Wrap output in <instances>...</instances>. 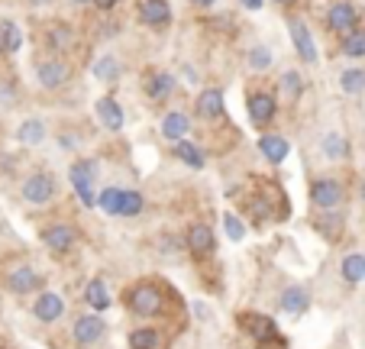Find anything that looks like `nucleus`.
Masks as SVG:
<instances>
[{
    "mask_svg": "<svg viewBox=\"0 0 365 349\" xmlns=\"http://www.w3.org/2000/svg\"><path fill=\"white\" fill-rule=\"evenodd\" d=\"M259 152H262L272 165H282L291 152V143L284 136H278V133H265V136H259Z\"/></svg>",
    "mask_w": 365,
    "mask_h": 349,
    "instance_id": "a878e982",
    "label": "nucleus"
},
{
    "mask_svg": "<svg viewBox=\"0 0 365 349\" xmlns=\"http://www.w3.org/2000/svg\"><path fill=\"white\" fill-rule=\"evenodd\" d=\"M94 4H97L101 10H113V7H117V0H94Z\"/></svg>",
    "mask_w": 365,
    "mask_h": 349,
    "instance_id": "79ce46f5",
    "label": "nucleus"
},
{
    "mask_svg": "<svg viewBox=\"0 0 365 349\" xmlns=\"http://www.w3.org/2000/svg\"><path fill=\"white\" fill-rule=\"evenodd\" d=\"M0 52H4V39H0Z\"/></svg>",
    "mask_w": 365,
    "mask_h": 349,
    "instance_id": "49530a36",
    "label": "nucleus"
},
{
    "mask_svg": "<svg viewBox=\"0 0 365 349\" xmlns=\"http://www.w3.org/2000/svg\"><path fill=\"white\" fill-rule=\"evenodd\" d=\"M223 233H227L230 243H242V240H246V223H242L240 213H223Z\"/></svg>",
    "mask_w": 365,
    "mask_h": 349,
    "instance_id": "e433bc0d",
    "label": "nucleus"
},
{
    "mask_svg": "<svg viewBox=\"0 0 365 349\" xmlns=\"http://www.w3.org/2000/svg\"><path fill=\"white\" fill-rule=\"evenodd\" d=\"M175 156H178L181 165H187V168L200 171L207 165V156L200 152V146H194L191 139H181V143H175Z\"/></svg>",
    "mask_w": 365,
    "mask_h": 349,
    "instance_id": "c756f323",
    "label": "nucleus"
},
{
    "mask_svg": "<svg viewBox=\"0 0 365 349\" xmlns=\"http://www.w3.org/2000/svg\"><path fill=\"white\" fill-rule=\"evenodd\" d=\"M185 249H187V256H191L194 262L214 259V253H217V233H214V226L204 223V220H194V223L185 230Z\"/></svg>",
    "mask_w": 365,
    "mask_h": 349,
    "instance_id": "423d86ee",
    "label": "nucleus"
},
{
    "mask_svg": "<svg viewBox=\"0 0 365 349\" xmlns=\"http://www.w3.org/2000/svg\"><path fill=\"white\" fill-rule=\"evenodd\" d=\"M346 198V185L339 178H310L307 185V201L314 211H343Z\"/></svg>",
    "mask_w": 365,
    "mask_h": 349,
    "instance_id": "20e7f679",
    "label": "nucleus"
},
{
    "mask_svg": "<svg viewBox=\"0 0 365 349\" xmlns=\"http://www.w3.org/2000/svg\"><path fill=\"white\" fill-rule=\"evenodd\" d=\"M172 298H175V291L159 278H139L123 288V308L133 317H145V320L165 317Z\"/></svg>",
    "mask_w": 365,
    "mask_h": 349,
    "instance_id": "f257e3e1",
    "label": "nucleus"
},
{
    "mask_svg": "<svg viewBox=\"0 0 365 349\" xmlns=\"http://www.w3.org/2000/svg\"><path fill=\"white\" fill-rule=\"evenodd\" d=\"M139 20L152 29H162L172 23V7H168V0H143L139 4Z\"/></svg>",
    "mask_w": 365,
    "mask_h": 349,
    "instance_id": "412c9836",
    "label": "nucleus"
},
{
    "mask_svg": "<svg viewBox=\"0 0 365 349\" xmlns=\"http://www.w3.org/2000/svg\"><path fill=\"white\" fill-rule=\"evenodd\" d=\"M194 113L204 120V123H214L223 116V91L220 88H204L194 101Z\"/></svg>",
    "mask_w": 365,
    "mask_h": 349,
    "instance_id": "f3484780",
    "label": "nucleus"
},
{
    "mask_svg": "<svg viewBox=\"0 0 365 349\" xmlns=\"http://www.w3.org/2000/svg\"><path fill=\"white\" fill-rule=\"evenodd\" d=\"M172 94H175V78L168 75V71H155V75L145 78V97H149V101L162 103Z\"/></svg>",
    "mask_w": 365,
    "mask_h": 349,
    "instance_id": "bb28decb",
    "label": "nucleus"
},
{
    "mask_svg": "<svg viewBox=\"0 0 365 349\" xmlns=\"http://www.w3.org/2000/svg\"><path fill=\"white\" fill-rule=\"evenodd\" d=\"M249 123L255 126V130H269L272 123H275V116H278V103L275 97L269 94V91H259V94H249Z\"/></svg>",
    "mask_w": 365,
    "mask_h": 349,
    "instance_id": "f8f14e48",
    "label": "nucleus"
},
{
    "mask_svg": "<svg viewBox=\"0 0 365 349\" xmlns=\"http://www.w3.org/2000/svg\"><path fill=\"white\" fill-rule=\"evenodd\" d=\"M339 52H343L346 59H365V29H356V33L343 36Z\"/></svg>",
    "mask_w": 365,
    "mask_h": 349,
    "instance_id": "c9c22d12",
    "label": "nucleus"
},
{
    "mask_svg": "<svg viewBox=\"0 0 365 349\" xmlns=\"http://www.w3.org/2000/svg\"><path fill=\"white\" fill-rule=\"evenodd\" d=\"M126 346L130 349H168V336L159 327H133L126 333Z\"/></svg>",
    "mask_w": 365,
    "mask_h": 349,
    "instance_id": "6ab92c4d",
    "label": "nucleus"
},
{
    "mask_svg": "<svg viewBox=\"0 0 365 349\" xmlns=\"http://www.w3.org/2000/svg\"><path fill=\"white\" fill-rule=\"evenodd\" d=\"M84 304H88L94 314H107V310H110V304H113L107 281H103V278H91L88 285H84Z\"/></svg>",
    "mask_w": 365,
    "mask_h": 349,
    "instance_id": "5701e85b",
    "label": "nucleus"
},
{
    "mask_svg": "<svg viewBox=\"0 0 365 349\" xmlns=\"http://www.w3.org/2000/svg\"><path fill=\"white\" fill-rule=\"evenodd\" d=\"M194 4H197V7H214L217 0H194Z\"/></svg>",
    "mask_w": 365,
    "mask_h": 349,
    "instance_id": "37998d69",
    "label": "nucleus"
},
{
    "mask_svg": "<svg viewBox=\"0 0 365 349\" xmlns=\"http://www.w3.org/2000/svg\"><path fill=\"white\" fill-rule=\"evenodd\" d=\"M78 143H81V139L75 136V133H62V136H58V146H62V149H78Z\"/></svg>",
    "mask_w": 365,
    "mask_h": 349,
    "instance_id": "ea45409f",
    "label": "nucleus"
},
{
    "mask_svg": "<svg viewBox=\"0 0 365 349\" xmlns=\"http://www.w3.org/2000/svg\"><path fill=\"white\" fill-rule=\"evenodd\" d=\"M310 226H314L327 243H336V240H343V233H346V213L343 211H317L310 217Z\"/></svg>",
    "mask_w": 365,
    "mask_h": 349,
    "instance_id": "4468645a",
    "label": "nucleus"
},
{
    "mask_svg": "<svg viewBox=\"0 0 365 349\" xmlns=\"http://www.w3.org/2000/svg\"><path fill=\"white\" fill-rule=\"evenodd\" d=\"M42 285H46L42 272L36 265H29V262H20V265H14L7 272V291H10V295H16V298L39 295Z\"/></svg>",
    "mask_w": 365,
    "mask_h": 349,
    "instance_id": "9d476101",
    "label": "nucleus"
},
{
    "mask_svg": "<svg viewBox=\"0 0 365 349\" xmlns=\"http://www.w3.org/2000/svg\"><path fill=\"white\" fill-rule=\"evenodd\" d=\"M246 213L252 217V226L259 230V226H265V223H272V220H282V217H288V207H282L275 201V194L269 191V188H262L259 185V191H252V198H249V204H246Z\"/></svg>",
    "mask_w": 365,
    "mask_h": 349,
    "instance_id": "6e6552de",
    "label": "nucleus"
},
{
    "mask_svg": "<svg viewBox=\"0 0 365 349\" xmlns=\"http://www.w3.org/2000/svg\"><path fill=\"white\" fill-rule=\"evenodd\" d=\"M36 81H39V88H46V91L65 88V84L71 81L68 62H62V59H46V62H39L36 65Z\"/></svg>",
    "mask_w": 365,
    "mask_h": 349,
    "instance_id": "ddd939ff",
    "label": "nucleus"
},
{
    "mask_svg": "<svg viewBox=\"0 0 365 349\" xmlns=\"http://www.w3.org/2000/svg\"><path fill=\"white\" fill-rule=\"evenodd\" d=\"M278 88H282V94H284V101H301V94H304V78H301V71H294V69H288L282 78H278Z\"/></svg>",
    "mask_w": 365,
    "mask_h": 349,
    "instance_id": "2f4dec72",
    "label": "nucleus"
},
{
    "mask_svg": "<svg viewBox=\"0 0 365 349\" xmlns=\"http://www.w3.org/2000/svg\"><path fill=\"white\" fill-rule=\"evenodd\" d=\"M310 301H314V295H310L307 285H288L282 295H278V308L288 317H304L310 310Z\"/></svg>",
    "mask_w": 365,
    "mask_h": 349,
    "instance_id": "2eb2a0df",
    "label": "nucleus"
},
{
    "mask_svg": "<svg viewBox=\"0 0 365 349\" xmlns=\"http://www.w3.org/2000/svg\"><path fill=\"white\" fill-rule=\"evenodd\" d=\"M339 88H343V94L359 97L365 91V71L362 69H346L343 75H339Z\"/></svg>",
    "mask_w": 365,
    "mask_h": 349,
    "instance_id": "473e14b6",
    "label": "nucleus"
},
{
    "mask_svg": "<svg viewBox=\"0 0 365 349\" xmlns=\"http://www.w3.org/2000/svg\"><path fill=\"white\" fill-rule=\"evenodd\" d=\"M107 340V320H103L101 314H94V310H88V314H78L75 323H71V343H75L78 349H94L97 343Z\"/></svg>",
    "mask_w": 365,
    "mask_h": 349,
    "instance_id": "0eeeda50",
    "label": "nucleus"
},
{
    "mask_svg": "<svg viewBox=\"0 0 365 349\" xmlns=\"http://www.w3.org/2000/svg\"><path fill=\"white\" fill-rule=\"evenodd\" d=\"M97 178H101V162H97V158H75V162H71L68 181L84 207H97V198H101Z\"/></svg>",
    "mask_w": 365,
    "mask_h": 349,
    "instance_id": "7ed1b4c3",
    "label": "nucleus"
},
{
    "mask_svg": "<svg viewBox=\"0 0 365 349\" xmlns=\"http://www.w3.org/2000/svg\"><path fill=\"white\" fill-rule=\"evenodd\" d=\"M145 211V198L143 191H136V188H126L123 191V207H120V217H143Z\"/></svg>",
    "mask_w": 365,
    "mask_h": 349,
    "instance_id": "72a5a7b5",
    "label": "nucleus"
},
{
    "mask_svg": "<svg viewBox=\"0 0 365 349\" xmlns=\"http://www.w3.org/2000/svg\"><path fill=\"white\" fill-rule=\"evenodd\" d=\"M291 42H294L297 55H301V62L307 65H317V42H314V36H310V26L301 20H291Z\"/></svg>",
    "mask_w": 365,
    "mask_h": 349,
    "instance_id": "a211bd4d",
    "label": "nucleus"
},
{
    "mask_svg": "<svg viewBox=\"0 0 365 349\" xmlns=\"http://www.w3.org/2000/svg\"><path fill=\"white\" fill-rule=\"evenodd\" d=\"M320 152H324V158H330V162H346V158H349V139H346V133H339V130L324 133Z\"/></svg>",
    "mask_w": 365,
    "mask_h": 349,
    "instance_id": "393cba45",
    "label": "nucleus"
},
{
    "mask_svg": "<svg viewBox=\"0 0 365 349\" xmlns=\"http://www.w3.org/2000/svg\"><path fill=\"white\" fill-rule=\"evenodd\" d=\"M33 317L39 323H46V327L58 323L65 317V298L58 295V291H52V288H42L33 301Z\"/></svg>",
    "mask_w": 365,
    "mask_h": 349,
    "instance_id": "9b49d317",
    "label": "nucleus"
},
{
    "mask_svg": "<svg viewBox=\"0 0 365 349\" xmlns=\"http://www.w3.org/2000/svg\"><path fill=\"white\" fill-rule=\"evenodd\" d=\"M240 4H242V7H246V10H262V4H265V0H240Z\"/></svg>",
    "mask_w": 365,
    "mask_h": 349,
    "instance_id": "a19ab883",
    "label": "nucleus"
},
{
    "mask_svg": "<svg viewBox=\"0 0 365 349\" xmlns=\"http://www.w3.org/2000/svg\"><path fill=\"white\" fill-rule=\"evenodd\" d=\"M123 191H126V188H120V185H107L101 191V198H97V207H101L107 217H120V207H123Z\"/></svg>",
    "mask_w": 365,
    "mask_h": 349,
    "instance_id": "7c9ffc66",
    "label": "nucleus"
},
{
    "mask_svg": "<svg viewBox=\"0 0 365 349\" xmlns=\"http://www.w3.org/2000/svg\"><path fill=\"white\" fill-rule=\"evenodd\" d=\"M20 198L33 207H46L58 198V178L52 171H33L20 185Z\"/></svg>",
    "mask_w": 365,
    "mask_h": 349,
    "instance_id": "39448f33",
    "label": "nucleus"
},
{
    "mask_svg": "<svg viewBox=\"0 0 365 349\" xmlns=\"http://www.w3.org/2000/svg\"><path fill=\"white\" fill-rule=\"evenodd\" d=\"M46 46L52 49V52H68V49H75V29H71L68 23H52V26L46 29Z\"/></svg>",
    "mask_w": 365,
    "mask_h": 349,
    "instance_id": "cd10ccee",
    "label": "nucleus"
},
{
    "mask_svg": "<svg viewBox=\"0 0 365 349\" xmlns=\"http://www.w3.org/2000/svg\"><path fill=\"white\" fill-rule=\"evenodd\" d=\"M327 23H330V29L349 36L359 29V10L352 7L349 0H336V4H330V10H327Z\"/></svg>",
    "mask_w": 365,
    "mask_h": 349,
    "instance_id": "dca6fc26",
    "label": "nucleus"
},
{
    "mask_svg": "<svg viewBox=\"0 0 365 349\" xmlns=\"http://www.w3.org/2000/svg\"><path fill=\"white\" fill-rule=\"evenodd\" d=\"M0 349H10V346H0Z\"/></svg>",
    "mask_w": 365,
    "mask_h": 349,
    "instance_id": "de8ad7c7",
    "label": "nucleus"
},
{
    "mask_svg": "<svg viewBox=\"0 0 365 349\" xmlns=\"http://www.w3.org/2000/svg\"><path fill=\"white\" fill-rule=\"evenodd\" d=\"M236 323H240V330L249 336V343L255 349H288V340L282 336L275 317L259 314V310H242L236 317Z\"/></svg>",
    "mask_w": 365,
    "mask_h": 349,
    "instance_id": "f03ea898",
    "label": "nucleus"
},
{
    "mask_svg": "<svg viewBox=\"0 0 365 349\" xmlns=\"http://www.w3.org/2000/svg\"><path fill=\"white\" fill-rule=\"evenodd\" d=\"M71 4H94V0H71Z\"/></svg>",
    "mask_w": 365,
    "mask_h": 349,
    "instance_id": "a18cd8bd",
    "label": "nucleus"
},
{
    "mask_svg": "<svg viewBox=\"0 0 365 349\" xmlns=\"http://www.w3.org/2000/svg\"><path fill=\"white\" fill-rule=\"evenodd\" d=\"M39 240L52 256H68V253H75L78 249L81 233H78L71 223H48V226H42Z\"/></svg>",
    "mask_w": 365,
    "mask_h": 349,
    "instance_id": "1a4fd4ad",
    "label": "nucleus"
},
{
    "mask_svg": "<svg viewBox=\"0 0 365 349\" xmlns=\"http://www.w3.org/2000/svg\"><path fill=\"white\" fill-rule=\"evenodd\" d=\"M272 62H275V55H272L269 46H255L249 49V69L252 71H269Z\"/></svg>",
    "mask_w": 365,
    "mask_h": 349,
    "instance_id": "4c0bfd02",
    "label": "nucleus"
},
{
    "mask_svg": "<svg viewBox=\"0 0 365 349\" xmlns=\"http://www.w3.org/2000/svg\"><path fill=\"white\" fill-rule=\"evenodd\" d=\"M278 7H291V4H294V0H275Z\"/></svg>",
    "mask_w": 365,
    "mask_h": 349,
    "instance_id": "c03bdc74",
    "label": "nucleus"
},
{
    "mask_svg": "<svg viewBox=\"0 0 365 349\" xmlns=\"http://www.w3.org/2000/svg\"><path fill=\"white\" fill-rule=\"evenodd\" d=\"M0 39H4V49H7V52H16V49L23 46L20 26H16L14 20H4V23H0Z\"/></svg>",
    "mask_w": 365,
    "mask_h": 349,
    "instance_id": "58836bf2",
    "label": "nucleus"
},
{
    "mask_svg": "<svg viewBox=\"0 0 365 349\" xmlns=\"http://www.w3.org/2000/svg\"><path fill=\"white\" fill-rule=\"evenodd\" d=\"M46 139H48V126L42 120H36V116L23 120L20 130H16V143L20 146H42Z\"/></svg>",
    "mask_w": 365,
    "mask_h": 349,
    "instance_id": "c85d7f7f",
    "label": "nucleus"
},
{
    "mask_svg": "<svg viewBox=\"0 0 365 349\" xmlns=\"http://www.w3.org/2000/svg\"><path fill=\"white\" fill-rule=\"evenodd\" d=\"M187 133H191V113H185V110H168V113L162 116V136L172 146L187 139Z\"/></svg>",
    "mask_w": 365,
    "mask_h": 349,
    "instance_id": "aec40b11",
    "label": "nucleus"
},
{
    "mask_svg": "<svg viewBox=\"0 0 365 349\" xmlns=\"http://www.w3.org/2000/svg\"><path fill=\"white\" fill-rule=\"evenodd\" d=\"M94 78H97V81L113 84L120 78V62L113 59V55H101V59L94 62Z\"/></svg>",
    "mask_w": 365,
    "mask_h": 349,
    "instance_id": "f704fd0d",
    "label": "nucleus"
},
{
    "mask_svg": "<svg viewBox=\"0 0 365 349\" xmlns=\"http://www.w3.org/2000/svg\"><path fill=\"white\" fill-rule=\"evenodd\" d=\"M339 278L349 288H359L365 281V253H346L339 259Z\"/></svg>",
    "mask_w": 365,
    "mask_h": 349,
    "instance_id": "b1692460",
    "label": "nucleus"
},
{
    "mask_svg": "<svg viewBox=\"0 0 365 349\" xmlns=\"http://www.w3.org/2000/svg\"><path fill=\"white\" fill-rule=\"evenodd\" d=\"M97 123L103 126V130H110V133H120L126 123V116H123V107H120L113 97H101L97 101Z\"/></svg>",
    "mask_w": 365,
    "mask_h": 349,
    "instance_id": "4be33fe9",
    "label": "nucleus"
}]
</instances>
